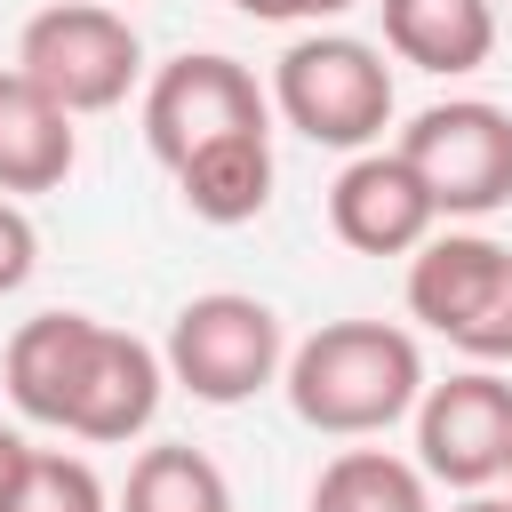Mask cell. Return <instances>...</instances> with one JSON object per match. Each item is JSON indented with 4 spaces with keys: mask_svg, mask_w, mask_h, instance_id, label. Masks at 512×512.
Returning a JSON list of instances; mask_svg holds the SVG:
<instances>
[{
    "mask_svg": "<svg viewBox=\"0 0 512 512\" xmlns=\"http://www.w3.org/2000/svg\"><path fill=\"white\" fill-rule=\"evenodd\" d=\"M280 392H288L296 424H312L328 440H368L416 408L424 352L392 320H328L280 360Z\"/></svg>",
    "mask_w": 512,
    "mask_h": 512,
    "instance_id": "6da1fadb",
    "label": "cell"
},
{
    "mask_svg": "<svg viewBox=\"0 0 512 512\" xmlns=\"http://www.w3.org/2000/svg\"><path fill=\"white\" fill-rule=\"evenodd\" d=\"M272 112L328 152H368L392 128V64L352 32H304L272 64Z\"/></svg>",
    "mask_w": 512,
    "mask_h": 512,
    "instance_id": "7a4b0ae2",
    "label": "cell"
},
{
    "mask_svg": "<svg viewBox=\"0 0 512 512\" xmlns=\"http://www.w3.org/2000/svg\"><path fill=\"white\" fill-rule=\"evenodd\" d=\"M280 360H288L280 312H272L264 296H240V288L192 296V304L168 320V344H160L168 384H184V392L208 400V408L256 400L264 384H280Z\"/></svg>",
    "mask_w": 512,
    "mask_h": 512,
    "instance_id": "3957f363",
    "label": "cell"
},
{
    "mask_svg": "<svg viewBox=\"0 0 512 512\" xmlns=\"http://www.w3.org/2000/svg\"><path fill=\"white\" fill-rule=\"evenodd\" d=\"M408 312L456 352L512 360V248L488 232H432L408 248Z\"/></svg>",
    "mask_w": 512,
    "mask_h": 512,
    "instance_id": "277c9868",
    "label": "cell"
},
{
    "mask_svg": "<svg viewBox=\"0 0 512 512\" xmlns=\"http://www.w3.org/2000/svg\"><path fill=\"white\" fill-rule=\"evenodd\" d=\"M16 72L32 88H48L72 120L80 112H112L136 72H144V40L112 0H48L24 32H16Z\"/></svg>",
    "mask_w": 512,
    "mask_h": 512,
    "instance_id": "5b68a950",
    "label": "cell"
},
{
    "mask_svg": "<svg viewBox=\"0 0 512 512\" xmlns=\"http://www.w3.org/2000/svg\"><path fill=\"white\" fill-rule=\"evenodd\" d=\"M392 152L416 168L440 216H496L512 200V112L504 104H480V96L424 104Z\"/></svg>",
    "mask_w": 512,
    "mask_h": 512,
    "instance_id": "8992f818",
    "label": "cell"
},
{
    "mask_svg": "<svg viewBox=\"0 0 512 512\" xmlns=\"http://www.w3.org/2000/svg\"><path fill=\"white\" fill-rule=\"evenodd\" d=\"M240 128H272V96L256 88V72L240 56L192 48V56L152 72V88H144V144H152L160 168H184L192 152H208V144H224Z\"/></svg>",
    "mask_w": 512,
    "mask_h": 512,
    "instance_id": "52a82bcc",
    "label": "cell"
},
{
    "mask_svg": "<svg viewBox=\"0 0 512 512\" xmlns=\"http://www.w3.org/2000/svg\"><path fill=\"white\" fill-rule=\"evenodd\" d=\"M512 448V384L496 368H464L416 392V472L448 488H488Z\"/></svg>",
    "mask_w": 512,
    "mask_h": 512,
    "instance_id": "ba28073f",
    "label": "cell"
},
{
    "mask_svg": "<svg viewBox=\"0 0 512 512\" xmlns=\"http://www.w3.org/2000/svg\"><path fill=\"white\" fill-rule=\"evenodd\" d=\"M328 232L352 248V256H408L416 240L440 232V208L432 192L416 184V168L400 152H352L344 176L328 184Z\"/></svg>",
    "mask_w": 512,
    "mask_h": 512,
    "instance_id": "9c48e42d",
    "label": "cell"
},
{
    "mask_svg": "<svg viewBox=\"0 0 512 512\" xmlns=\"http://www.w3.org/2000/svg\"><path fill=\"white\" fill-rule=\"evenodd\" d=\"M160 392H168L160 352H152L144 336H128V328L96 320L88 360H80V384H72V408H64V432H72V440H96V448L136 440V432L160 416Z\"/></svg>",
    "mask_w": 512,
    "mask_h": 512,
    "instance_id": "30bf717a",
    "label": "cell"
},
{
    "mask_svg": "<svg viewBox=\"0 0 512 512\" xmlns=\"http://www.w3.org/2000/svg\"><path fill=\"white\" fill-rule=\"evenodd\" d=\"M88 336H96V312H32V320L8 336V352H0V384H8L16 416L64 432V408H72Z\"/></svg>",
    "mask_w": 512,
    "mask_h": 512,
    "instance_id": "8fae6325",
    "label": "cell"
},
{
    "mask_svg": "<svg viewBox=\"0 0 512 512\" xmlns=\"http://www.w3.org/2000/svg\"><path fill=\"white\" fill-rule=\"evenodd\" d=\"M80 160V136H72V112L32 88L16 64L0 72V192L24 200V192H56Z\"/></svg>",
    "mask_w": 512,
    "mask_h": 512,
    "instance_id": "7c38bea8",
    "label": "cell"
},
{
    "mask_svg": "<svg viewBox=\"0 0 512 512\" xmlns=\"http://www.w3.org/2000/svg\"><path fill=\"white\" fill-rule=\"evenodd\" d=\"M384 16V48L432 80L480 72L496 56V8L488 0H376Z\"/></svg>",
    "mask_w": 512,
    "mask_h": 512,
    "instance_id": "4fadbf2b",
    "label": "cell"
},
{
    "mask_svg": "<svg viewBox=\"0 0 512 512\" xmlns=\"http://www.w3.org/2000/svg\"><path fill=\"white\" fill-rule=\"evenodd\" d=\"M168 176H176V192H184V208L200 224H248L272 200V128H240V136L192 152Z\"/></svg>",
    "mask_w": 512,
    "mask_h": 512,
    "instance_id": "5bb4252c",
    "label": "cell"
},
{
    "mask_svg": "<svg viewBox=\"0 0 512 512\" xmlns=\"http://www.w3.org/2000/svg\"><path fill=\"white\" fill-rule=\"evenodd\" d=\"M304 512H432V488L392 448H336L312 480Z\"/></svg>",
    "mask_w": 512,
    "mask_h": 512,
    "instance_id": "9a60e30c",
    "label": "cell"
},
{
    "mask_svg": "<svg viewBox=\"0 0 512 512\" xmlns=\"http://www.w3.org/2000/svg\"><path fill=\"white\" fill-rule=\"evenodd\" d=\"M112 512H232V480L208 448L160 440L128 464V488H120Z\"/></svg>",
    "mask_w": 512,
    "mask_h": 512,
    "instance_id": "2e32d148",
    "label": "cell"
},
{
    "mask_svg": "<svg viewBox=\"0 0 512 512\" xmlns=\"http://www.w3.org/2000/svg\"><path fill=\"white\" fill-rule=\"evenodd\" d=\"M0 512H112V496H104V480H96L88 456L32 448V464H24V480H16V496Z\"/></svg>",
    "mask_w": 512,
    "mask_h": 512,
    "instance_id": "e0dca14e",
    "label": "cell"
},
{
    "mask_svg": "<svg viewBox=\"0 0 512 512\" xmlns=\"http://www.w3.org/2000/svg\"><path fill=\"white\" fill-rule=\"evenodd\" d=\"M32 264H40V232H32V216L0 192V296H16V288L32 280Z\"/></svg>",
    "mask_w": 512,
    "mask_h": 512,
    "instance_id": "ac0fdd59",
    "label": "cell"
},
{
    "mask_svg": "<svg viewBox=\"0 0 512 512\" xmlns=\"http://www.w3.org/2000/svg\"><path fill=\"white\" fill-rule=\"evenodd\" d=\"M232 8L256 16V24H328V16H344L360 0H232Z\"/></svg>",
    "mask_w": 512,
    "mask_h": 512,
    "instance_id": "d6986e66",
    "label": "cell"
},
{
    "mask_svg": "<svg viewBox=\"0 0 512 512\" xmlns=\"http://www.w3.org/2000/svg\"><path fill=\"white\" fill-rule=\"evenodd\" d=\"M24 464H32V448H24V432H8V424H0V504L16 496V480H24Z\"/></svg>",
    "mask_w": 512,
    "mask_h": 512,
    "instance_id": "ffe728a7",
    "label": "cell"
},
{
    "mask_svg": "<svg viewBox=\"0 0 512 512\" xmlns=\"http://www.w3.org/2000/svg\"><path fill=\"white\" fill-rule=\"evenodd\" d=\"M456 512H512V496H488V488H472V496H464Z\"/></svg>",
    "mask_w": 512,
    "mask_h": 512,
    "instance_id": "44dd1931",
    "label": "cell"
},
{
    "mask_svg": "<svg viewBox=\"0 0 512 512\" xmlns=\"http://www.w3.org/2000/svg\"><path fill=\"white\" fill-rule=\"evenodd\" d=\"M496 480H504V488H512V448H504V472H496Z\"/></svg>",
    "mask_w": 512,
    "mask_h": 512,
    "instance_id": "7402d4cb",
    "label": "cell"
}]
</instances>
